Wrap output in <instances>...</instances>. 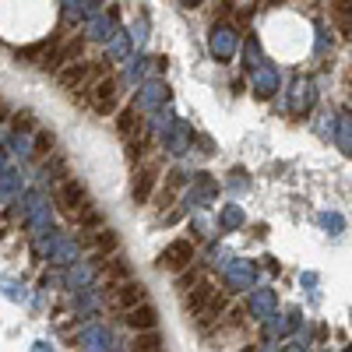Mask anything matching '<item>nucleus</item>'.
<instances>
[{
	"label": "nucleus",
	"mask_w": 352,
	"mask_h": 352,
	"mask_svg": "<svg viewBox=\"0 0 352 352\" xmlns=\"http://www.w3.org/2000/svg\"><path fill=\"white\" fill-rule=\"evenodd\" d=\"M14 127H18V131H32V127H36V124H32V113H28V109H25V113H14Z\"/></svg>",
	"instance_id": "obj_15"
},
{
	"label": "nucleus",
	"mask_w": 352,
	"mask_h": 352,
	"mask_svg": "<svg viewBox=\"0 0 352 352\" xmlns=\"http://www.w3.org/2000/svg\"><path fill=\"white\" fill-rule=\"evenodd\" d=\"M212 300H215V285H212L208 278H201V282L187 292V296H184V310H187V314H204Z\"/></svg>",
	"instance_id": "obj_6"
},
{
	"label": "nucleus",
	"mask_w": 352,
	"mask_h": 352,
	"mask_svg": "<svg viewBox=\"0 0 352 352\" xmlns=\"http://www.w3.org/2000/svg\"><path fill=\"white\" fill-rule=\"evenodd\" d=\"M39 152H53V134L39 131Z\"/></svg>",
	"instance_id": "obj_18"
},
{
	"label": "nucleus",
	"mask_w": 352,
	"mask_h": 352,
	"mask_svg": "<svg viewBox=\"0 0 352 352\" xmlns=\"http://www.w3.org/2000/svg\"><path fill=\"white\" fill-rule=\"evenodd\" d=\"M138 127H141V113H138L134 106H124V109H120V120H116V134L131 138Z\"/></svg>",
	"instance_id": "obj_10"
},
{
	"label": "nucleus",
	"mask_w": 352,
	"mask_h": 352,
	"mask_svg": "<svg viewBox=\"0 0 352 352\" xmlns=\"http://www.w3.org/2000/svg\"><path fill=\"white\" fill-rule=\"evenodd\" d=\"M8 113H11V106H8L4 99H0V120H4V116H8Z\"/></svg>",
	"instance_id": "obj_19"
},
{
	"label": "nucleus",
	"mask_w": 352,
	"mask_h": 352,
	"mask_svg": "<svg viewBox=\"0 0 352 352\" xmlns=\"http://www.w3.org/2000/svg\"><path fill=\"white\" fill-rule=\"evenodd\" d=\"M127 275H131V268H127L124 261H113V264H106V278H109V282H120V278L127 282Z\"/></svg>",
	"instance_id": "obj_13"
},
{
	"label": "nucleus",
	"mask_w": 352,
	"mask_h": 352,
	"mask_svg": "<svg viewBox=\"0 0 352 352\" xmlns=\"http://www.w3.org/2000/svg\"><path fill=\"white\" fill-rule=\"evenodd\" d=\"M127 328H131L134 335L155 331V328H159V314H155V307H152V303H141L138 310H131V314H127Z\"/></svg>",
	"instance_id": "obj_7"
},
{
	"label": "nucleus",
	"mask_w": 352,
	"mask_h": 352,
	"mask_svg": "<svg viewBox=\"0 0 352 352\" xmlns=\"http://www.w3.org/2000/svg\"><path fill=\"white\" fill-rule=\"evenodd\" d=\"M78 222H81V226H102V215H99V212H92V208H88V212H85V215H81Z\"/></svg>",
	"instance_id": "obj_17"
},
{
	"label": "nucleus",
	"mask_w": 352,
	"mask_h": 352,
	"mask_svg": "<svg viewBox=\"0 0 352 352\" xmlns=\"http://www.w3.org/2000/svg\"><path fill=\"white\" fill-rule=\"evenodd\" d=\"M56 204H60V212H64V215H71V219H81L88 208H92V201H88L85 184H78V180H67V184L56 187Z\"/></svg>",
	"instance_id": "obj_2"
},
{
	"label": "nucleus",
	"mask_w": 352,
	"mask_h": 352,
	"mask_svg": "<svg viewBox=\"0 0 352 352\" xmlns=\"http://www.w3.org/2000/svg\"><path fill=\"white\" fill-rule=\"evenodd\" d=\"M88 74H92V64H71V67H64L60 74H56V81H60V88L74 92V88H81L88 81Z\"/></svg>",
	"instance_id": "obj_9"
},
{
	"label": "nucleus",
	"mask_w": 352,
	"mask_h": 352,
	"mask_svg": "<svg viewBox=\"0 0 352 352\" xmlns=\"http://www.w3.org/2000/svg\"><path fill=\"white\" fill-rule=\"evenodd\" d=\"M155 184H159V162L141 166V169L134 173V184H131L134 204H144V201H148V197H152V190H155Z\"/></svg>",
	"instance_id": "obj_4"
},
{
	"label": "nucleus",
	"mask_w": 352,
	"mask_h": 352,
	"mask_svg": "<svg viewBox=\"0 0 352 352\" xmlns=\"http://www.w3.org/2000/svg\"><path fill=\"white\" fill-rule=\"evenodd\" d=\"M197 282H201V275H197V272H190V268H187V275H184V278H180V292H187V289H194V285H197Z\"/></svg>",
	"instance_id": "obj_16"
},
{
	"label": "nucleus",
	"mask_w": 352,
	"mask_h": 352,
	"mask_svg": "<svg viewBox=\"0 0 352 352\" xmlns=\"http://www.w3.org/2000/svg\"><path fill=\"white\" fill-rule=\"evenodd\" d=\"M194 264V243L190 240H173L162 254H159V268L169 275H180Z\"/></svg>",
	"instance_id": "obj_3"
},
{
	"label": "nucleus",
	"mask_w": 352,
	"mask_h": 352,
	"mask_svg": "<svg viewBox=\"0 0 352 352\" xmlns=\"http://www.w3.org/2000/svg\"><path fill=\"white\" fill-rule=\"evenodd\" d=\"M99 250H116V243H120V240H116V232L113 229H99Z\"/></svg>",
	"instance_id": "obj_14"
},
{
	"label": "nucleus",
	"mask_w": 352,
	"mask_h": 352,
	"mask_svg": "<svg viewBox=\"0 0 352 352\" xmlns=\"http://www.w3.org/2000/svg\"><path fill=\"white\" fill-rule=\"evenodd\" d=\"M141 303H148V289H144L138 278H127V282H120V285H113L109 310H116V314H131V310H138Z\"/></svg>",
	"instance_id": "obj_1"
},
{
	"label": "nucleus",
	"mask_w": 352,
	"mask_h": 352,
	"mask_svg": "<svg viewBox=\"0 0 352 352\" xmlns=\"http://www.w3.org/2000/svg\"><path fill=\"white\" fill-rule=\"evenodd\" d=\"M92 96H96V113H99V116H109V113L116 109V102H120V88H116V78L96 81Z\"/></svg>",
	"instance_id": "obj_5"
},
{
	"label": "nucleus",
	"mask_w": 352,
	"mask_h": 352,
	"mask_svg": "<svg viewBox=\"0 0 352 352\" xmlns=\"http://www.w3.org/2000/svg\"><path fill=\"white\" fill-rule=\"evenodd\" d=\"M331 18H335V25L342 28L345 36L352 32V4H331Z\"/></svg>",
	"instance_id": "obj_12"
},
{
	"label": "nucleus",
	"mask_w": 352,
	"mask_h": 352,
	"mask_svg": "<svg viewBox=\"0 0 352 352\" xmlns=\"http://www.w3.org/2000/svg\"><path fill=\"white\" fill-rule=\"evenodd\" d=\"M81 50H85V39H81V36H74V39H71V43H67L60 53H56L50 64H46V71H64V67H71V60H78Z\"/></svg>",
	"instance_id": "obj_8"
},
{
	"label": "nucleus",
	"mask_w": 352,
	"mask_h": 352,
	"mask_svg": "<svg viewBox=\"0 0 352 352\" xmlns=\"http://www.w3.org/2000/svg\"><path fill=\"white\" fill-rule=\"evenodd\" d=\"M131 352H162V335L159 331H144V335H134V345Z\"/></svg>",
	"instance_id": "obj_11"
}]
</instances>
